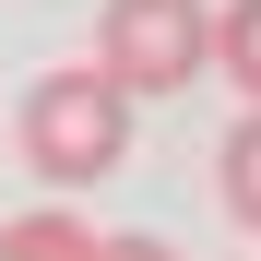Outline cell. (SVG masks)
<instances>
[{
	"mask_svg": "<svg viewBox=\"0 0 261 261\" xmlns=\"http://www.w3.org/2000/svg\"><path fill=\"white\" fill-rule=\"evenodd\" d=\"M12 130H24V166H36L48 190H95V178L130 166V95H119L95 60H60V71L24 95Z\"/></svg>",
	"mask_w": 261,
	"mask_h": 261,
	"instance_id": "1",
	"label": "cell"
},
{
	"mask_svg": "<svg viewBox=\"0 0 261 261\" xmlns=\"http://www.w3.org/2000/svg\"><path fill=\"white\" fill-rule=\"evenodd\" d=\"M95 71L130 107L143 95H190L214 71V0H107L95 12Z\"/></svg>",
	"mask_w": 261,
	"mask_h": 261,
	"instance_id": "2",
	"label": "cell"
},
{
	"mask_svg": "<svg viewBox=\"0 0 261 261\" xmlns=\"http://www.w3.org/2000/svg\"><path fill=\"white\" fill-rule=\"evenodd\" d=\"M0 261H95V226H83V214H60V202H36V214H12V226H0Z\"/></svg>",
	"mask_w": 261,
	"mask_h": 261,
	"instance_id": "3",
	"label": "cell"
},
{
	"mask_svg": "<svg viewBox=\"0 0 261 261\" xmlns=\"http://www.w3.org/2000/svg\"><path fill=\"white\" fill-rule=\"evenodd\" d=\"M214 71L261 107V0H214Z\"/></svg>",
	"mask_w": 261,
	"mask_h": 261,
	"instance_id": "4",
	"label": "cell"
},
{
	"mask_svg": "<svg viewBox=\"0 0 261 261\" xmlns=\"http://www.w3.org/2000/svg\"><path fill=\"white\" fill-rule=\"evenodd\" d=\"M214 178H226V214H238V226L261 238V107L226 130V154H214Z\"/></svg>",
	"mask_w": 261,
	"mask_h": 261,
	"instance_id": "5",
	"label": "cell"
},
{
	"mask_svg": "<svg viewBox=\"0 0 261 261\" xmlns=\"http://www.w3.org/2000/svg\"><path fill=\"white\" fill-rule=\"evenodd\" d=\"M95 261H178L166 238H95Z\"/></svg>",
	"mask_w": 261,
	"mask_h": 261,
	"instance_id": "6",
	"label": "cell"
}]
</instances>
